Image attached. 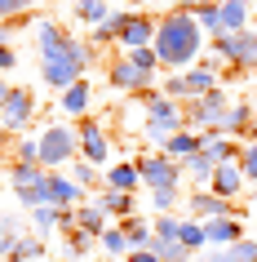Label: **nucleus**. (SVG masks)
<instances>
[{"instance_id":"nucleus-27","label":"nucleus","mask_w":257,"mask_h":262,"mask_svg":"<svg viewBox=\"0 0 257 262\" xmlns=\"http://www.w3.org/2000/svg\"><path fill=\"white\" fill-rule=\"evenodd\" d=\"M44 173H49L44 165H22V160H14V165L5 169V178L14 182V191H18V187H36V182H40Z\"/></svg>"},{"instance_id":"nucleus-42","label":"nucleus","mask_w":257,"mask_h":262,"mask_svg":"<svg viewBox=\"0 0 257 262\" xmlns=\"http://www.w3.org/2000/svg\"><path fill=\"white\" fill-rule=\"evenodd\" d=\"M177 200H182L177 191H151V205L160 209V213H173V205H177Z\"/></svg>"},{"instance_id":"nucleus-31","label":"nucleus","mask_w":257,"mask_h":262,"mask_svg":"<svg viewBox=\"0 0 257 262\" xmlns=\"http://www.w3.org/2000/svg\"><path fill=\"white\" fill-rule=\"evenodd\" d=\"M177 240H182L191 253L208 249V240H204V222H195V218H182V227H177Z\"/></svg>"},{"instance_id":"nucleus-23","label":"nucleus","mask_w":257,"mask_h":262,"mask_svg":"<svg viewBox=\"0 0 257 262\" xmlns=\"http://www.w3.org/2000/svg\"><path fill=\"white\" fill-rule=\"evenodd\" d=\"M200 147H204V138H200V134H195V129H177V134H173V138H169V142H164L160 151L169 156V160H186V156H195V151H200Z\"/></svg>"},{"instance_id":"nucleus-4","label":"nucleus","mask_w":257,"mask_h":262,"mask_svg":"<svg viewBox=\"0 0 257 262\" xmlns=\"http://www.w3.org/2000/svg\"><path fill=\"white\" fill-rule=\"evenodd\" d=\"M208 62H230V71H257V31H240V36H213V58Z\"/></svg>"},{"instance_id":"nucleus-17","label":"nucleus","mask_w":257,"mask_h":262,"mask_svg":"<svg viewBox=\"0 0 257 262\" xmlns=\"http://www.w3.org/2000/svg\"><path fill=\"white\" fill-rule=\"evenodd\" d=\"M102 187H111V191H137V187H142L137 160H124V165H107V169H102Z\"/></svg>"},{"instance_id":"nucleus-41","label":"nucleus","mask_w":257,"mask_h":262,"mask_svg":"<svg viewBox=\"0 0 257 262\" xmlns=\"http://www.w3.org/2000/svg\"><path fill=\"white\" fill-rule=\"evenodd\" d=\"M36 0H0V23H9V18H27V9Z\"/></svg>"},{"instance_id":"nucleus-46","label":"nucleus","mask_w":257,"mask_h":262,"mask_svg":"<svg viewBox=\"0 0 257 262\" xmlns=\"http://www.w3.org/2000/svg\"><path fill=\"white\" fill-rule=\"evenodd\" d=\"M14 62H18V54H14V49H9V45H0V71H9V67H14Z\"/></svg>"},{"instance_id":"nucleus-38","label":"nucleus","mask_w":257,"mask_h":262,"mask_svg":"<svg viewBox=\"0 0 257 262\" xmlns=\"http://www.w3.org/2000/svg\"><path fill=\"white\" fill-rule=\"evenodd\" d=\"M240 169H244V182H253V187H257V142H244Z\"/></svg>"},{"instance_id":"nucleus-21","label":"nucleus","mask_w":257,"mask_h":262,"mask_svg":"<svg viewBox=\"0 0 257 262\" xmlns=\"http://www.w3.org/2000/svg\"><path fill=\"white\" fill-rule=\"evenodd\" d=\"M98 205H102L107 218H133V213H137V195L133 191H111V187H102V200H98Z\"/></svg>"},{"instance_id":"nucleus-2","label":"nucleus","mask_w":257,"mask_h":262,"mask_svg":"<svg viewBox=\"0 0 257 262\" xmlns=\"http://www.w3.org/2000/svg\"><path fill=\"white\" fill-rule=\"evenodd\" d=\"M155 58L164 71H186L200 62L204 54V31L195 23V14H164L155 23Z\"/></svg>"},{"instance_id":"nucleus-24","label":"nucleus","mask_w":257,"mask_h":262,"mask_svg":"<svg viewBox=\"0 0 257 262\" xmlns=\"http://www.w3.org/2000/svg\"><path fill=\"white\" fill-rule=\"evenodd\" d=\"M76 227H80V231H89V235H102L111 222H107V213H102V205H98V200H89V205H76Z\"/></svg>"},{"instance_id":"nucleus-50","label":"nucleus","mask_w":257,"mask_h":262,"mask_svg":"<svg viewBox=\"0 0 257 262\" xmlns=\"http://www.w3.org/2000/svg\"><path fill=\"white\" fill-rule=\"evenodd\" d=\"M5 169H9V165H5V160H0V178H5Z\"/></svg>"},{"instance_id":"nucleus-28","label":"nucleus","mask_w":257,"mask_h":262,"mask_svg":"<svg viewBox=\"0 0 257 262\" xmlns=\"http://www.w3.org/2000/svg\"><path fill=\"white\" fill-rule=\"evenodd\" d=\"M151 253H160V262H191V258H195L182 240H160V235L151 240Z\"/></svg>"},{"instance_id":"nucleus-22","label":"nucleus","mask_w":257,"mask_h":262,"mask_svg":"<svg viewBox=\"0 0 257 262\" xmlns=\"http://www.w3.org/2000/svg\"><path fill=\"white\" fill-rule=\"evenodd\" d=\"M40 258H44V240L40 235H27V231H18L9 253H5V262H40Z\"/></svg>"},{"instance_id":"nucleus-16","label":"nucleus","mask_w":257,"mask_h":262,"mask_svg":"<svg viewBox=\"0 0 257 262\" xmlns=\"http://www.w3.org/2000/svg\"><path fill=\"white\" fill-rule=\"evenodd\" d=\"M182 80H186V94L191 98H204V94H213V89H217V67L208 62V58H200L195 67L182 71Z\"/></svg>"},{"instance_id":"nucleus-19","label":"nucleus","mask_w":257,"mask_h":262,"mask_svg":"<svg viewBox=\"0 0 257 262\" xmlns=\"http://www.w3.org/2000/svg\"><path fill=\"white\" fill-rule=\"evenodd\" d=\"M248 124H253V102L244 98V102H230V107H226L222 124H217V134H226V138H240V134H248Z\"/></svg>"},{"instance_id":"nucleus-1","label":"nucleus","mask_w":257,"mask_h":262,"mask_svg":"<svg viewBox=\"0 0 257 262\" xmlns=\"http://www.w3.org/2000/svg\"><path fill=\"white\" fill-rule=\"evenodd\" d=\"M36 45H40V80L54 84V89H67V84L84 80V45L71 36L67 27H58L54 18H40L36 23Z\"/></svg>"},{"instance_id":"nucleus-30","label":"nucleus","mask_w":257,"mask_h":262,"mask_svg":"<svg viewBox=\"0 0 257 262\" xmlns=\"http://www.w3.org/2000/svg\"><path fill=\"white\" fill-rule=\"evenodd\" d=\"M67 173H71V182H80L84 191H89V187H102V169L89 165V160H71Z\"/></svg>"},{"instance_id":"nucleus-8","label":"nucleus","mask_w":257,"mask_h":262,"mask_svg":"<svg viewBox=\"0 0 257 262\" xmlns=\"http://www.w3.org/2000/svg\"><path fill=\"white\" fill-rule=\"evenodd\" d=\"M107 80H111V89H120V94H133V98H137V94H147V89H155V76L137 71L129 54H124V58H111Z\"/></svg>"},{"instance_id":"nucleus-35","label":"nucleus","mask_w":257,"mask_h":262,"mask_svg":"<svg viewBox=\"0 0 257 262\" xmlns=\"http://www.w3.org/2000/svg\"><path fill=\"white\" fill-rule=\"evenodd\" d=\"M160 94H164V98H173V102H191V94H186V80H182V71H169V76H164Z\"/></svg>"},{"instance_id":"nucleus-40","label":"nucleus","mask_w":257,"mask_h":262,"mask_svg":"<svg viewBox=\"0 0 257 262\" xmlns=\"http://www.w3.org/2000/svg\"><path fill=\"white\" fill-rule=\"evenodd\" d=\"M230 258H235V262H257V240H253V235L235 240V245H230Z\"/></svg>"},{"instance_id":"nucleus-43","label":"nucleus","mask_w":257,"mask_h":262,"mask_svg":"<svg viewBox=\"0 0 257 262\" xmlns=\"http://www.w3.org/2000/svg\"><path fill=\"white\" fill-rule=\"evenodd\" d=\"M14 235H18L14 218H0V258H5V253H9V245H14Z\"/></svg>"},{"instance_id":"nucleus-48","label":"nucleus","mask_w":257,"mask_h":262,"mask_svg":"<svg viewBox=\"0 0 257 262\" xmlns=\"http://www.w3.org/2000/svg\"><path fill=\"white\" fill-rule=\"evenodd\" d=\"M5 94H9V84H5V80H0V107H5Z\"/></svg>"},{"instance_id":"nucleus-29","label":"nucleus","mask_w":257,"mask_h":262,"mask_svg":"<svg viewBox=\"0 0 257 262\" xmlns=\"http://www.w3.org/2000/svg\"><path fill=\"white\" fill-rule=\"evenodd\" d=\"M213 160H208V156L204 151H195V156H186V160H182V173H191V178L200 182V187H208V178H213Z\"/></svg>"},{"instance_id":"nucleus-49","label":"nucleus","mask_w":257,"mask_h":262,"mask_svg":"<svg viewBox=\"0 0 257 262\" xmlns=\"http://www.w3.org/2000/svg\"><path fill=\"white\" fill-rule=\"evenodd\" d=\"M129 5H133V9H142V5H151V0H129Z\"/></svg>"},{"instance_id":"nucleus-11","label":"nucleus","mask_w":257,"mask_h":262,"mask_svg":"<svg viewBox=\"0 0 257 262\" xmlns=\"http://www.w3.org/2000/svg\"><path fill=\"white\" fill-rule=\"evenodd\" d=\"M80 160H89V165H111V138H107V129L98 120H80Z\"/></svg>"},{"instance_id":"nucleus-32","label":"nucleus","mask_w":257,"mask_h":262,"mask_svg":"<svg viewBox=\"0 0 257 262\" xmlns=\"http://www.w3.org/2000/svg\"><path fill=\"white\" fill-rule=\"evenodd\" d=\"M195 23H200V31H208V40H213V36H222V27H217V0H200Z\"/></svg>"},{"instance_id":"nucleus-7","label":"nucleus","mask_w":257,"mask_h":262,"mask_svg":"<svg viewBox=\"0 0 257 262\" xmlns=\"http://www.w3.org/2000/svg\"><path fill=\"white\" fill-rule=\"evenodd\" d=\"M115 18H120V45H124V54L155 45V23H160V18L142 14V9H129V14H115Z\"/></svg>"},{"instance_id":"nucleus-34","label":"nucleus","mask_w":257,"mask_h":262,"mask_svg":"<svg viewBox=\"0 0 257 262\" xmlns=\"http://www.w3.org/2000/svg\"><path fill=\"white\" fill-rule=\"evenodd\" d=\"M94 245H98V235L80 231V227H71V231H67V253H71V258H84Z\"/></svg>"},{"instance_id":"nucleus-15","label":"nucleus","mask_w":257,"mask_h":262,"mask_svg":"<svg viewBox=\"0 0 257 262\" xmlns=\"http://www.w3.org/2000/svg\"><path fill=\"white\" fill-rule=\"evenodd\" d=\"M204 240H208V249H230L235 240H244V222L240 218H213V222H204Z\"/></svg>"},{"instance_id":"nucleus-12","label":"nucleus","mask_w":257,"mask_h":262,"mask_svg":"<svg viewBox=\"0 0 257 262\" xmlns=\"http://www.w3.org/2000/svg\"><path fill=\"white\" fill-rule=\"evenodd\" d=\"M248 18H253V5L248 0H217V27H222V36L248 31Z\"/></svg>"},{"instance_id":"nucleus-9","label":"nucleus","mask_w":257,"mask_h":262,"mask_svg":"<svg viewBox=\"0 0 257 262\" xmlns=\"http://www.w3.org/2000/svg\"><path fill=\"white\" fill-rule=\"evenodd\" d=\"M36 116V94L31 89H9L5 94V107H0V124H5V134H22Z\"/></svg>"},{"instance_id":"nucleus-51","label":"nucleus","mask_w":257,"mask_h":262,"mask_svg":"<svg viewBox=\"0 0 257 262\" xmlns=\"http://www.w3.org/2000/svg\"><path fill=\"white\" fill-rule=\"evenodd\" d=\"M248 200H253V205H257V187H253V195H248Z\"/></svg>"},{"instance_id":"nucleus-44","label":"nucleus","mask_w":257,"mask_h":262,"mask_svg":"<svg viewBox=\"0 0 257 262\" xmlns=\"http://www.w3.org/2000/svg\"><path fill=\"white\" fill-rule=\"evenodd\" d=\"M200 0H169V14H195Z\"/></svg>"},{"instance_id":"nucleus-13","label":"nucleus","mask_w":257,"mask_h":262,"mask_svg":"<svg viewBox=\"0 0 257 262\" xmlns=\"http://www.w3.org/2000/svg\"><path fill=\"white\" fill-rule=\"evenodd\" d=\"M44 182H49V200H54V209L84 205V187H80V182H71L67 169H62V173H44Z\"/></svg>"},{"instance_id":"nucleus-47","label":"nucleus","mask_w":257,"mask_h":262,"mask_svg":"<svg viewBox=\"0 0 257 262\" xmlns=\"http://www.w3.org/2000/svg\"><path fill=\"white\" fill-rule=\"evenodd\" d=\"M248 142H257V116H253V124H248V134H244Z\"/></svg>"},{"instance_id":"nucleus-36","label":"nucleus","mask_w":257,"mask_h":262,"mask_svg":"<svg viewBox=\"0 0 257 262\" xmlns=\"http://www.w3.org/2000/svg\"><path fill=\"white\" fill-rule=\"evenodd\" d=\"M14 160H22V165H40V138H18Z\"/></svg>"},{"instance_id":"nucleus-52","label":"nucleus","mask_w":257,"mask_h":262,"mask_svg":"<svg viewBox=\"0 0 257 262\" xmlns=\"http://www.w3.org/2000/svg\"><path fill=\"white\" fill-rule=\"evenodd\" d=\"M248 5H257V0H248Z\"/></svg>"},{"instance_id":"nucleus-18","label":"nucleus","mask_w":257,"mask_h":262,"mask_svg":"<svg viewBox=\"0 0 257 262\" xmlns=\"http://www.w3.org/2000/svg\"><path fill=\"white\" fill-rule=\"evenodd\" d=\"M200 138H204V147H200V151L208 156L213 165H230V160H240V151H244L240 142H235V138H226V134H200Z\"/></svg>"},{"instance_id":"nucleus-20","label":"nucleus","mask_w":257,"mask_h":262,"mask_svg":"<svg viewBox=\"0 0 257 262\" xmlns=\"http://www.w3.org/2000/svg\"><path fill=\"white\" fill-rule=\"evenodd\" d=\"M89 94H94V89H89V80L67 84V89L58 94V111H62V116H84V111H89Z\"/></svg>"},{"instance_id":"nucleus-33","label":"nucleus","mask_w":257,"mask_h":262,"mask_svg":"<svg viewBox=\"0 0 257 262\" xmlns=\"http://www.w3.org/2000/svg\"><path fill=\"white\" fill-rule=\"evenodd\" d=\"M98 245L107 249V253H115V258H120V253H129V235H124L120 222H115V227H107V231L98 235Z\"/></svg>"},{"instance_id":"nucleus-25","label":"nucleus","mask_w":257,"mask_h":262,"mask_svg":"<svg viewBox=\"0 0 257 262\" xmlns=\"http://www.w3.org/2000/svg\"><path fill=\"white\" fill-rule=\"evenodd\" d=\"M76 18L80 23H89V27H102V23H111V0H76Z\"/></svg>"},{"instance_id":"nucleus-45","label":"nucleus","mask_w":257,"mask_h":262,"mask_svg":"<svg viewBox=\"0 0 257 262\" xmlns=\"http://www.w3.org/2000/svg\"><path fill=\"white\" fill-rule=\"evenodd\" d=\"M129 262H160V253H151V249H129Z\"/></svg>"},{"instance_id":"nucleus-3","label":"nucleus","mask_w":257,"mask_h":262,"mask_svg":"<svg viewBox=\"0 0 257 262\" xmlns=\"http://www.w3.org/2000/svg\"><path fill=\"white\" fill-rule=\"evenodd\" d=\"M76 151H80V134L67 129V124H49L40 134V165L49 169V173H62V169L76 160Z\"/></svg>"},{"instance_id":"nucleus-37","label":"nucleus","mask_w":257,"mask_h":262,"mask_svg":"<svg viewBox=\"0 0 257 262\" xmlns=\"http://www.w3.org/2000/svg\"><path fill=\"white\" fill-rule=\"evenodd\" d=\"M177 227H182V218H177V213H160V218L151 222V231L160 235V240H177Z\"/></svg>"},{"instance_id":"nucleus-5","label":"nucleus","mask_w":257,"mask_h":262,"mask_svg":"<svg viewBox=\"0 0 257 262\" xmlns=\"http://www.w3.org/2000/svg\"><path fill=\"white\" fill-rule=\"evenodd\" d=\"M147 138L155 142V147H164V142L173 138L177 129H186V116H182V102H173V98H164V94H155L147 102Z\"/></svg>"},{"instance_id":"nucleus-14","label":"nucleus","mask_w":257,"mask_h":262,"mask_svg":"<svg viewBox=\"0 0 257 262\" xmlns=\"http://www.w3.org/2000/svg\"><path fill=\"white\" fill-rule=\"evenodd\" d=\"M208 191L222 195V200H235V195H244V169H240V160L217 165V169H213V178H208Z\"/></svg>"},{"instance_id":"nucleus-26","label":"nucleus","mask_w":257,"mask_h":262,"mask_svg":"<svg viewBox=\"0 0 257 262\" xmlns=\"http://www.w3.org/2000/svg\"><path fill=\"white\" fill-rule=\"evenodd\" d=\"M120 231L129 235V249H151V240H155V231H151V222L147 218H120Z\"/></svg>"},{"instance_id":"nucleus-39","label":"nucleus","mask_w":257,"mask_h":262,"mask_svg":"<svg viewBox=\"0 0 257 262\" xmlns=\"http://www.w3.org/2000/svg\"><path fill=\"white\" fill-rule=\"evenodd\" d=\"M129 58H133V67L147 71V76H155V71H160V58H155V49H151V45H147V49H133Z\"/></svg>"},{"instance_id":"nucleus-6","label":"nucleus","mask_w":257,"mask_h":262,"mask_svg":"<svg viewBox=\"0 0 257 262\" xmlns=\"http://www.w3.org/2000/svg\"><path fill=\"white\" fill-rule=\"evenodd\" d=\"M137 173H142V187L147 191H177L182 187V160H169L164 151L137 160Z\"/></svg>"},{"instance_id":"nucleus-10","label":"nucleus","mask_w":257,"mask_h":262,"mask_svg":"<svg viewBox=\"0 0 257 262\" xmlns=\"http://www.w3.org/2000/svg\"><path fill=\"white\" fill-rule=\"evenodd\" d=\"M186 218H195V222L240 218V209H235V200H222V195H213L208 187H200V191H191V195H186Z\"/></svg>"}]
</instances>
